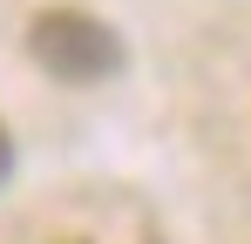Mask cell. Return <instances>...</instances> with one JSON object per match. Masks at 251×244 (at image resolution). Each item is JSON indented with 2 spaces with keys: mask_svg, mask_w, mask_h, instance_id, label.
<instances>
[{
  "mask_svg": "<svg viewBox=\"0 0 251 244\" xmlns=\"http://www.w3.org/2000/svg\"><path fill=\"white\" fill-rule=\"evenodd\" d=\"M27 54H34V68L54 81H68V88H95V81H116L123 75V34L109 27V21H95L82 7H48L27 21Z\"/></svg>",
  "mask_w": 251,
  "mask_h": 244,
  "instance_id": "obj_1",
  "label": "cell"
},
{
  "mask_svg": "<svg viewBox=\"0 0 251 244\" xmlns=\"http://www.w3.org/2000/svg\"><path fill=\"white\" fill-rule=\"evenodd\" d=\"M14 176V136H7V122H0V183Z\"/></svg>",
  "mask_w": 251,
  "mask_h": 244,
  "instance_id": "obj_2",
  "label": "cell"
}]
</instances>
